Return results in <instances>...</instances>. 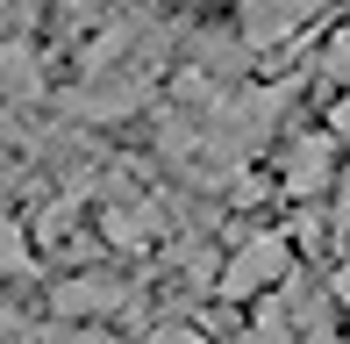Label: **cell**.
I'll return each mask as SVG.
<instances>
[{
    "mask_svg": "<svg viewBox=\"0 0 350 344\" xmlns=\"http://www.w3.org/2000/svg\"><path fill=\"white\" fill-rule=\"evenodd\" d=\"M329 294H336V302L350 308V265H343V273H336V287H329Z\"/></svg>",
    "mask_w": 350,
    "mask_h": 344,
    "instance_id": "13",
    "label": "cell"
},
{
    "mask_svg": "<svg viewBox=\"0 0 350 344\" xmlns=\"http://www.w3.org/2000/svg\"><path fill=\"white\" fill-rule=\"evenodd\" d=\"M329 72L350 86V29H336V43H329Z\"/></svg>",
    "mask_w": 350,
    "mask_h": 344,
    "instance_id": "10",
    "label": "cell"
},
{
    "mask_svg": "<svg viewBox=\"0 0 350 344\" xmlns=\"http://www.w3.org/2000/svg\"><path fill=\"white\" fill-rule=\"evenodd\" d=\"M336 223H350V165H343V180H336Z\"/></svg>",
    "mask_w": 350,
    "mask_h": 344,
    "instance_id": "12",
    "label": "cell"
},
{
    "mask_svg": "<svg viewBox=\"0 0 350 344\" xmlns=\"http://www.w3.org/2000/svg\"><path fill=\"white\" fill-rule=\"evenodd\" d=\"M8 93H14V108L36 101V58H29V43H14V51H8Z\"/></svg>",
    "mask_w": 350,
    "mask_h": 344,
    "instance_id": "6",
    "label": "cell"
},
{
    "mask_svg": "<svg viewBox=\"0 0 350 344\" xmlns=\"http://www.w3.org/2000/svg\"><path fill=\"white\" fill-rule=\"evenodd\" d=\"M51 302H57V316H115V308L129 302V287H122V280H100V273H79L65 287H51Z\"/></svg>",
    "mask_w": 350,
    "mask_h": 344,
    "instance_id": "3",
    "label": "cell"
},
{
    "mask_svg": "<svg viewBox=\"0 0 350 344\" xmlns=\"http://www.w3.org/2000/svg\"><path fill=\"white\" fill-rule=\"evenodd\" d=\"M286 273H293V251H286V237H279V230H258L243 251L221 265V302H243V294L272 287V280H286Z\"/></svg>",
    "mask_w": 350,
    "mask_h": 344,
    "instance_id": "1",
    "label": "cell"
},
{
    "mask_svg": "<svg viewBox=\"0 0 350 344\" xmlns=\"http://www.w3.org/2000/svg\"><path fill=\"white\" fill-rule=\"evenodd\" d=\"M14 344H107V337H93V330H36V337H14Z\"/></svg>",
    "mask_w": 350,
    "mask_h": 344,
    "instance_id": "8",
    "label": "cell"
},
{
    "mask_svg": "<svg viewBox=\"0 0 350 344\" xmlns=\"http://www.w3.org/2000/svg\"><path fill=\"white\" fill-rule=\"evenodd\" d=\"M150 344H208V337H200L193 323H157V330H150Z\"/></svg>",
    "mask_w": 350,
    "mask_h": 344,
    "instance_id": "9",
    "label": "cell"
},
{
    "mask_svg": "<svg viewBox=\"0 0 350 344\" xmlns=\"http://www.w3.org/2000/svg\"><path fill=\"white\" fill-rule=\"evenodd\" d=\"M322 0H243V43H279L293 36Z\"/></svg>",
    "mask_w": 350,
    "mask_h": 344,
    "instance_id": "4",
    "label": "cell"
},
{
    "mask_svg": "<svg viewBox=\"0 0 350 344\" xmlns=\"http://www.w3.org/2000/svg\"><path fill=\"white\" fill-rule=\"evenodd\" d=\"M329 172H336V136H300V144L286 151V194L314 201L329 186Z\"/></svg>",
    "mask_w": 350,
    "mask_h": 344,
    "instance_id": "2",
    "label": "cell"
},
{
    "mask_svg": "<svg viewBox=\"0 0 350 344\" xmlns=\"http://www.w3.org/2000/svg\"><path fill=\"white\" fill-rule=\"evenodd\" d=\"M107 237L115 244H150L157 237V208H107Z\"/></svg>",
    "mask_w": 350,
    "mask_h": 344,
    "instance_id": "5",
    "label": "cell"
},
{
    "mask_svg": "<svg viewBox=\"0 0 350 344\" xmlns=\"http://www.w3.org/2000/svg\"><path fill=\"white\" fill-rule=\"evenodd\" d=\"M329 130H336L343 144H350V93H343V101H336V115H329Z\"/></svg>",
    "mask_w": 350,
    "mask_h": 344,
    "instance_id": "11",
    "label": "cell"
},
{
    "mask_svg": "<svg viewBox=\"0 0 350 344\" xmlns=\"http://www.w3.org/2000/svg\"><path fill=\"white\" fill-rule=\"evenodd\" d=\"M250 344H308V337L286 323V302H272V308L258 316V330H250Z\"/></svg>",
    "mask_w": 350,
    "mask_h": 344,
    "instance_id": "7",
    "label": "cell"
}]
</instances>
